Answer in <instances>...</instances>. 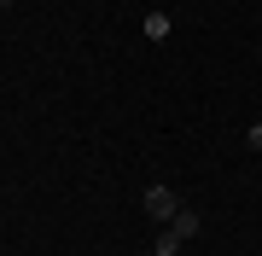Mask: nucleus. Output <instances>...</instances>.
I'll list each match as a JSON object with an SVG mask.
<instances>
[{
    "instance_id": "nucleus-6",
    "label": "nucleus",
    "mask_w": 262,
    "mask_h": 256,
    "mask_svg": "<svg viewBox=\"0 0 262 256\" xmlns=\"http://www.w3.org/2000/svg\"><path fill=\"white\" fill-rule=\"evenodd\" d=\"M146 256H158V250H146Z\"/></svg>"
},
{
    "instance_id": "nucleus-4",
    "label": "nucleus",
    "mask_w": 262,
    "mask_h": 256,
    "mask_svg": "<svg viewBox=\"0 0 262 256\" xmlns=\"http://www.w3.org/2000/svg\"><path fill=\"white\" fill-rule=\"evenodd\" d=\"M151 250H158V256H175V250H181V239H175V233L163 227V239H158V245H151Z\"/></svg>"
},
{
    "instance_id": "nucleus-3",
    "label": "nucleus",
    "mask_w": 262,
    "mask_h": 256,
    "mask_svg": "<svg viewBox=\"0 0 262 256\" xmlns=\"http://www.w3.org/2000/svg\"><path fill=\"white\" fill-rule=\"evenodd\" d=\"M146 41H169V12H146Z\"/></svg>"
},
{
    "instance_id": "nucleus-2",
    "label": "nucleus",
    "mask_w": 262,
    "mask_h": 256,
    "mask_svg": "<svg viewBox=\"0 0 262 256\" xmlns=\"http://www.w3.org/2000/svg\"><path fill=\"white\" fill-rule=\"evenodd\" d=\"M198 227H204V216H198V210H187V204H181L175 221H169V233H175L181 245H187V239H198Z\"/></svg>"
},
{
    "instance_id": "nucleus-5",
    "label": "nucleus",
    "mask_w": 262,
    "mask_h": 256,
    "mask_svg": "<svg viewBox=\"0 0 262 256\" xmlns=\"http://www.w3.org/2000/svg\"><path fill=\"white\" fill-rule=\"evenodd\" d=\"M6 6H18V0H0V12H6Z\"/></svg>"
},
{
    "instance_id": "nucleus-7",
    "label": "nucleus",
    "mask_w": 262,
    "mask_h": 256,
    "mask_svg": "<svg viewBox=\"0 0 262 256\" xmlns=\"http://www.w3.org/2000/svg\"><path fill=\"white\" fill-rule=\"evenodd\" d=\"M256 128H262V123H256Z\"/></svg>"
},
{
    "instance_id": "nucleus-1",
    "label": "nucleus",
    "mask_w": 262,
    "mask_h": 256,
    "mask_svg": "<svg viewBox=\"0 0 262 256\" xmlns=\"http://www.w3.org/2000/svg\"><path fill=\"white\" fill-rule=\"evenodd\" d=\"M146 216L151 221H163V227H169V221H175V210H181V198H175V187H146Z\"/></svg>"
}]
</instances>
